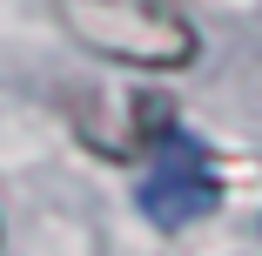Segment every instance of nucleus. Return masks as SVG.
I'll list each match as a JSON object with an SVG mask.
<instances>
[{"instance_id": "nucleus-1", "label": "nucleus", "mask_w": 262, "mask_h": 256, "mask_svg": "<svg viewBox=\"0 0 262 256\" xmlns=\"http://www.w3.org/2000/svg\"><path fill=\"white\" fill-rule=\"evenodd\" d=\"M61 21L74 27L81 47L148 74H175L195 61V21L175 0H61Z\"/></svg>"}, {"instance_id": "nucleus-2", "label": "nucleus", "mask_w": 262, "mask_h": 256, "mask_svg": "<svg viewBox=\"0 0 262 256\" xmlns=\"http://www.w3.org/2000/svg\"><path fill=\"white\" fill-rule=\"evenodd\" d=\"M135 202H141V216L155 229H188L222 202V175H215V162H208V148L195 135L168 128L148 148V175H141Z\"/></svg>"}]
</instances>
